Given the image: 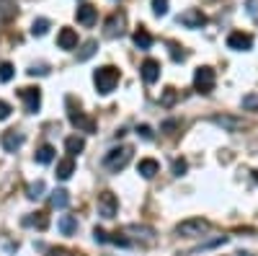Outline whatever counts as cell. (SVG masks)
<instances>
[{
    "label": "cell",
    "instance_id": "obj_1",
    "mask_svg": "<svg viewBox=\"0 0 258 256\" xmlns=\"http://www.w3.org/2000/svg\"><path fill=\"white\" fill-rule=\"evenodd\" d=\"M119 78H121V73H119L114 65H103V68H98V70L93 73L96 91L103 93V96H109V93L116 88V85H119Z\"/></svg>",
    "mask_w": 258,
    "mask_h": 256
},
{
    "label": "cell",
    "instance_id": "obj_2",
    "mask_svg": "<svg viewBox=\"0 0 258 256\" xmlns=\"http://www.w3.org/2000/svg\"><path fill=\"white\" fill-rule=\"evenodd\" d=\"M129 161H132V147H129V145L111 147V150L103 156V168H106V171H111V174H119L121 168H126Z\"/></svg>",
    "mask_w": 258,
    "mask_h": 256
},
{
    "label": "cell",
    "instance_id": "obj_3",
    "mask_svg": "<svg viewBox=\"0 0 258 256\" xmlns=\"http://www.w3.org/2000/svg\"><path fill=\"white\" fill-rule=\"evenodd\" d=\"M207 230H209V223L204 218H188V220H183V223L176 225V233H178V236H183V238L202 236V233H207Z\"/></svg>",
    "mask_w": 258,
    "mask_h": 256
},
{
    "label": "cell",
    "instance_id": "obj_4",
    "mask_svg": "<svg viewBox=\"0 0 258 256\" xmlns=\"http://www.w3.org/2000/svg\"><path fill=\"white\" fill-rule=\"evenodd\" d=\"M214 83H217V78H214L212 68H197V73H194V88H197L199 93H204V96L212 93Z\"/></svg>",
    "mask_w": 258,
    "mask_h": 256
},
{
    "label": "cell",
    "instance_id": "obj_5",
    "mask_svg": "<svg viewBox=\"0 0 258 256\" xmlns=\"http://www.w3.org/2000/svg\"><path fill=\"white\" fill-rule=\"evenodd\" d=\"M116 210H119V199H116L114 191H101L98 194V215L109 220V218L116 215Z\"/></svg>",
    "mask_w": 258,
    "mask_h": 256
},
{
    "label": "cell",
    "instance_id": "obj_6",
    "mask_svg": "<svg viewBox=\"0 0 258 256\" xmlns=\"http://www.w3.org/2000/svg\"><path fill=\"white\" fill-rule=\"evenodd\" d=\"M68 106H70L68 119H70V124H73V127H78L80 132H96V119H91L88 114H83V112L73 109V104H70V101H68Z\"/></svg>",
    "mask_w": 258,
    "mask_h": 256
},
{
    "label": "cell",
    "instance_id": "obj_7",
    "mask_svg": "<svg viewBox=\"0 0 258 256\" xmlns=\"http://www.w3.org/2000/svg\"><path fill=\"white\" fill-rule=\"evenodd\" d=\"M18 96H21V101H24V106H26V112H39V106H41V91L39 88H34V85H26V88H21L18 91Z\"/></svg>",
    "mask_w": 258,
    "mask_h": 256
},
{
    "label": "cell",
    "instance_id": "obj_8",
    "mask_svg": "<svg viewBox=\"0 0 258 256\" xmlns=\"http://www.w3.org/2000/svg\"><path fill=\"white\" fill-rule=\"evenodd\" d=\"M178 24H183L186 29H202V26L207 24V16H204L199 8H188L186 13H181Z\"/></svg>",
    "mask_w": 258,
    "mask_h": 256
},
{
    "label": "cell",
    "instance_id": "obj_9",
    "mask_svg": "<svg viewBox=\"0 0 258 256\" xmlns=\"http://www.w3.org/2000/svg\"><path fill=\"white\" fill-rule=\"evenodd\" d=\"M227 47L235 49V52H248L253 47V36L250 34H243V31H232L227 36Z\"/></svg>",
    "mask_w": 258,
    "mask_h": 256
},
{
    "label": "cell",
    "instance_id": "obj_10",
    "mask_svg": "<svg viewBox=\"0 0 258 256\" xmlns=\"http://www.w3.org/2000/svg\"><path fill=\"white\" fill-rule=\"evenodd\" d=\"M57 47H59V49H75V47H78V31L70 29V26L59 29V34H57Z\"/></svg>",
    "mask_w": 258,
    "mask_h": 256
},
{
    "label": "cell",
    "instance_id": "obj_11",
    "mask_svg": "<svg viewBox=\"0 0 258 256\" xmlns=\"http://www.w3.org/2000/svg\"><path fill=\"white\" fill-rule=\"evenodd\" d=\"M140 73H142V80L153 85L158 78H160V62L158 60H145L140 65Z\"/></svg>",
    "mask_w": 258,
    "mask_h": 256
},
{
    "label": "cell",
    "instance_id": "obj_12",
    "mask_svg": "<svg viewBox=\"0 0 258 256\" xmlns=\"http://www.w3.org/2000/svg\"><path fill=\"white\" fill-rule=\"evenodd\" d=\"M0 142H3V150H6V153H16L18 147L24 145V135L16 132V130H8V132H3Z\"/></svg>",
    "mask_w": 258,
    "mask_h": 256
},
{
    "label": "cell",
    "instance_id": "obj_13",
    "mask_svg": "<svg viewBox=\"0 0 258 256\" xmlns=\"http://www.w3.org/2000/svg\"><path fill=\"white\" fill-rule=\"evenodd\" d=\"M75 18H78V24H83V26H93L96 18H98V11H96L91 3H83V6L75 11Z\"/></svg>",
    "mask_w": 258,
    "mask_h": 256
},
{
    "label": "cell",
    "instance_id": "obj_14",
    "mask_svg": "<svg viewBox=\"0 0 258 256\" xmlns=\"http://www.w3.org/2000/svg\"><path fill=\"white\" fill-rule=\"evenodd\" d=\"M158 171H160V163H158L155 158H142V161L137 163V174H140L142 179H153Z\"/></svg>",
    "mask_w": 258,
    "mask_h": 256
},
{
    "label": "cell",
    "instance_id": "obj_15",
    "mask_svg": "<svg viewBox=\"0 0 258 256\" xmlns=\"http://www.w3.org/2000/svg\"><path fill=\"white\" fill-rule=\"evenodd\" d=\"M73 174H75V158H70V156L62 158V161L57 163V174H54V176H57L59 181H68Z\"/></svg>",
    "mask_w": 258,
    "mask_h": 256
},
{
    "label": "cell",
    "instance_id": "obj_16",
    "mask_svg": "<svg viewBox=\"0 0 258 256\" xmlns=\"http://www.w3.org/2000/svg\"><path fill=\"white\" fill-rule=\"evenodd\" d=\"M121 26H124V13H119V11H116V13H111V18H109V21H106V34H109V36H116V34H121V31H124Z\"/></svg>",
    "mask_w": 258,
    "mask_h": 256
},
{
    "label": "cell",
    "instance_id": "obj_17",
    "mask_svg": "<svg viewBox=\"0 0 258 256\" xmlns=\"http://www.w3.org/2000/svg\"><path fill=\"white\" fill-rule=\"evenodd\" d=\"M83 147H85V140H83V137H78V135H73V137L64 140V150H68V156H70V158H75L78 153H83Z\"/></svg>",
    "mask_w": 258,
    "mask_h": 256
},
{
    "label": "cell",
    "instance_id": "obj_18",
    "mask_svg": "<svg viewBox=\"0 0 258 256\" xmlns=\"http://www.w3.org/2000/svg\"><path fill=\"white\" fill-rule=\"evenodd\" d=\"M49 202H52V207H57V210H64L70 204V194L64 189H54L52 191V197H49Z\"/></svg>",
    "mask_w": 258,
    "mask_h": 256
},
{
    "label": "cell",
    "instance_id": "obj_19",
    "mask_svg": "<svg viewBox=\"0 0 258 256\" xmlns=\"http://www.w3.org/2000/svg\"><path fill=\"white\" fill-rule=\"evenodd\" d=\"M132 39H135V44H137L140 49H150V47H153V36H150V31H147V29H142V26L135 31V36H132Z\"/></svg>",
    "mask_w": 258,
    "mask_h": 256
},
{
    "label": "cell",
    "instance_id": "obj_20",
    "mask_svg": "<svg viewBox=\"0 0 258 256\" xmlns=\"http://www.w3.org/2000/svg\"><path fill=\"white\" fill-rule=\"evenodd\" d=\"M26 225H34V228H39V230H47L49 228V218H47V212H34L31 218H26L24 220Z\"/></svg>",
    "mask_w": 258,
    "mask_h": 256
},
{
    "label": "cell",
    "instance_id": "obj_21",
    "mask_svg": "<svg viewBox=\"0 0 258 256\" xmlns=\"http://www.w3.org/2000/svg\"><path fill=\"white\" fill-rule=\"evenodd\" d=\"M34 158H36V163H41V166L52 163V161H54V147H52V145H41Z\"/></svg>",
    "mask_w": 258,
    "mask_h": 256
},
{
    "label": "cell",
    "instance_id": "obj_22",
    "mask_svg": "<svg viewBox=\"0 0 258 256\" xmlns=\"http://www.w3.org/2000/svg\"><path fill=\"white\" fill-rule=\"evenodd\" d=\"M59 230H62V236H73V233L78 230V220L73 215H62L59 218Z\"/></svg>",
    "mask_w": 258,
    "mask_h": 256
},
{
    "label": "cell",
    "instance_id": "obj_23",
    "mask_svg": "<svg viewBox=\"0 0 258 256\" xmlns=\"http://www.w3.org/2000/svg\"><path fill=\"white\" fill-rule=\"evenodd\" d=\"M96 47H98V41H96V39H91V41H85V44H83V49L78 52V60H80V62H85V60H91V57L96 55Z\"/></svg>",
    "mask_w": 258,
    "mask_h": 256
},
{
    "label": "cell",
    "instance_id": "obj_24",
    "mask_svg": "<svg viewBox=\"0 0 258 256\" xmlns=\"http://www.w3.org/2000/svg\"><path fill=\"white\" fill-rule=\"evenodd\" d=\"M212 122L220 124V127H227V130H240V127H243L240 119H232V117H214Z\"/></svg>",
    "mask_w": 258,
    "mask_h": 256
},
{
    "label": "cell",
    "instance_id": "obj_25",
    "mask_svg": "<svg viewBox=\"0 0 258 256\" xmlns=\"http://www.w3.org/2000/svg\"><path fill=\"white\" fill-rule=\"evenodd\" d=\"M29 199H39V197H44V181H34V184H29Z\"/></svg>",
    "mask_w": 258,
    "mask_h": 256
},
{
    "label": "cell",
    "instance_id": "obj_26",
    "mask_svg": "<svg viewBox=\"0 0 258 256\" xmlns=\"http://www.w3.org/2000/svg\"><path fill=\"white\" fill-rule=\"evenodd\" d=\"M47 29H49V21H47V18H36L34 26H31V34H34V36H44Z\"/></svg>",
    "mask_w": 258,
    "mask_h": 256
},
{
    "label": "cell",
    "instance_id": "obj_27",
    "mask_svg": "<svg viewBox=\"0 0 258 256\" xmlns=\"http://www.w3.org/2000/svg\"><path fill=\"white\" fill-rule=\"evenodd\" d=\"M13 75H16V70L11 62H0V80L8 83V80H13Z\"/></svg>",
    "mask_w": 258,
    "mask_h": 256
},
{
    "label": "cell",
    "instance_id": "obj_28",
    "mask_svg": "<svg viewBox=\"0 0 258 256\" xmlns=\"http://www.w3.org/2000/svg\"><path fill=\"white\" fill-rule=\"evenodd\" d=\"M168 47H170V57H173L176 62H183V60H186V52H183V49L176 44V41H170Z\"/></svg>",
    "mask_w": 258,
    "mask_h": 256
},
{
    "label": "cell",
    "instance_id": "obj_29",
    "mask_svg": "<svg viewBox=\"0 0 258 256\" xmlns=\"http://www.w3.org/2000/svg\"><path fill=\"white\" fill-rule=\"evenodd\" d=\"M153 13L155 16H165L168 13V0H153Z\"/></svg>",
    "mask_w": 258,
    "mask_h": 256
},
{
    "label": "cell",
    "instance_id": "obj_30",
    "mask_svg": "<svg viewBox=\"0 0 258 256\" xmlns=\"http://www.w3.org/2000/svg\"><path fill=\"white\" fill-rule=\"evenodd\" d=\"M186 168H188V163H186L183 158H176V161H173V174H176V176L186 174Z\"/></svg>",
    "mask_w": 258,
    "mask_h": 256
},
{
    "label": "cell",
    "instance_id": "obj_31",
    "mask_svg": "<svg viewBox=\"0 0 258 256\" xmlns=\"http://www.w3.org/2000/svg\"><path fill=\"white\" fill-rule=\"evenodd\" d=\"M109 241H111V243H116V246H121V248H126V246H129V238H124L119 230L114 233V236H109Z\"/></svg>",
    "mask_w": 258,
    "mask_h": 256
},
{
    "label": "cell",
    "instance_id": "obj_32",
    "mask_svg": "<svg viewBox=\"0 0 258 256\" xmlns=\"http://www.w3.org/2000/svg\"><path fill=\"white\" fill-rule=\"evenodd\" d=\"M137 135H140L142 140H153V127H147V124H140V127H137Z\"/></svg>",
    "mask_w": 258,
    "mask_h": 256
},
{
    "label": "cell",
    "instance_id": "obj_33",
    "mask_svg": "<svg viewBox=\"0 0 258 256\" xmlns=\"http://www.w3.org/2000/svg\"><path fill=\"white\" fill-rule=\"evenodd\" d=\"M165 106H170V104H173L176 101V88H165V93H163V98H160Z\"/></svg>",
    "mask_w": 258,
    "mask_h": 256
},
{
    "label": "cell",
    "instance_id": "obj_34",
    "mask_svg": "<svg viewBox=\"0 0 258 256\" xmlns=\"http://www.w3.org/2000/svg\"><path fill=\"white\" fill-rule=\"evenodd\" d=\"M93 238H96L98 243H109V233L101 230V228H96V230H93Z\"/></svg>",
    "mask_w": 258,
    "mask_h": 256
},
{
    "label": "cell",
    "instance_id": "obj_35",
    "mask_svg": "<svg viewBox=\"0 0 258 256\" xmlns=\"http://www.w3.org/2000/svg\"><path fill=\"white\" fill-rule=\"evenodd\" d=\"M8 117H11V104L0 101V122H3V119H8Z\"/></svg>",
    "mask_w": 258,
    "mask_h": 256
},
{
    "label": "cell",
    "instance_id": "obj_36",
    "mask_svg": "<svg viewBox=\"0 0 258 256\" xmlns=\"http://www.w3.org/2000/svg\"><path fill=\"white\" fill-rule=\"evenodd\" d=\"M178 124H181V122H176V119H168V122H163V127H160V130H163V132H173Z\"/></svg>",
    "mask_w": 258,
    "mask_h": 256
},
{
    "label": "cell",
    "instance_id": "obj_37",
    "mask_svg": "<svg viewBox=\"0 0 258 256\" xmlns=\"http://www.w3.org/2000/svg\"><path fill=\"white\" fill-rule=\"evenodd\" d=\"M47 256H73V253H70L68 248H49Z\"/></svg>",
    "mask_w": 258,
    "mask_h": 256
},
{
    "label": "cell",
    "instance_id": "obj_38",
    "mask_svg": "<svg viewBox=\"0 0 258 256\" xmlns=\"http://www.w3.org/2000/svg\"><path fill=\"white\" fill-rule=\"evenodd\" d=\"M47 73H49V70H47V65H39V68L34 65V68L29 70V75H47Z\"/></svg>",
    "mask_w": 258,
    "mask_h": 256
},
{
    "label": "cell",
    "instance_id": "obj_39",
    "mask_svg": "<svg viewBox=\"0 0 258 256\" xmlns=\"http://www.w3.org/2000/svg\"><path fill=\"white\" fill-rule=\"evenodd\" d=\"M253 179H255V181H258V171H253Z\"/></svg>",
    "mask_w": 258,
    "mask_h": 256
},
{
    "label": "cell",
    "instance_id": "obj_40",
    "mask_svg": "<svg viewBox=\"0 0 258 256\" xmlns=\"http://www.w3.org/2000/svg\"><path fill=\"white\" fill-rule=\"evenodd\" d=\"M240 256H248V253H240Z\"/></svg>",
    "mask_w": 258,
    "mask_h": 256
}]
</instances>
